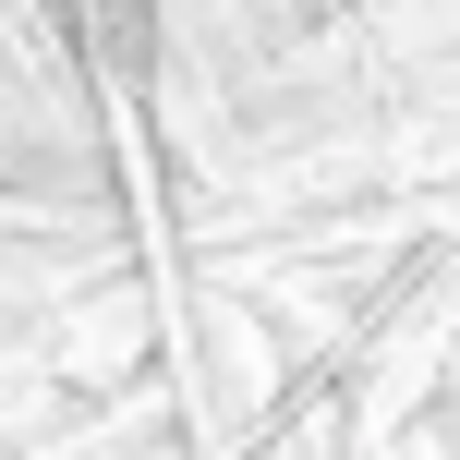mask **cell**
<instances>
[{"instance_id":"obj_1","label":"cell","mask_w":460,"mask_h":460,"mask_svg":"<svg viewBox=\"0 0 460 460\" xmlns=\"http://www.w3.org/2000/svg\"><path fill=\"white\" fill-rule=\"evenodd\" d=\"M85 24H97V49H134V0H85Z\"/></svg>"}]
</instances>
